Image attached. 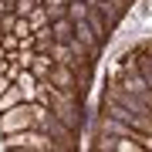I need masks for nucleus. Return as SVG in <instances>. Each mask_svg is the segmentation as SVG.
Returning <instances> with one entry per match:
<instances>
[{
	"label": "nucleus",
	"mask_w": 152,
	"mask_h": 152,
	"mask_svg": "<svg viewBox=\"0 0 152 152\" xmlns=\"http://www.w3.org/2000/svg\"><path fill=\"white\" fill-rule=\"evenodd\" d=\"M135 0H0V152H78L98 68Z\"/></svg>",
	"instance_id": "f257e3e1"
},
{
	"label": "nucleus",
	"mask_w": 152,
	"mask_h": 152,
	"mask_svg": "<svg viewBox=\"0 0 152 152\" xmlns=\"http://www.w3.org/2000/svg\"><path fill=\"white\" fill-rule=\"evenodd\" d=\"M88 152H152V37L125 48L105 71Z\"/></svg>",
	"instance_id": "f03ea898"
}]
</instances>
